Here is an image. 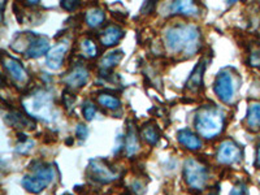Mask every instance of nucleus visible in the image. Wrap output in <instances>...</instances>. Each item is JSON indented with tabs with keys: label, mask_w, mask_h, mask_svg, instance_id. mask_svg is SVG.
<instances>
[{
	"label": "nucleus",
	"mask_w": 260,
	"mask_h": 195,
	"mask_svg": "<svg viewBox=\"0 0 260 195\" xmlns=\"http://www.w3.org/2000/svg\"><path fill=\"white\" fill-rule=\"evenodd\" d=\"M208 195H219V193H217V192H212V193H210V194H208Z\"/></svg>",
	"instance_id": "31"
},
{
	"label": "nucleus",
	"mask_w": 260,
	"mask_h": 195,
	"mask_svg": "<svg viewBox=\"0 0 260 195\" xmlns=\"http://www.w3.org/2000/svg\"><path fill=\"white\" fill-rule=\"evenodd\" d=\"M124 148L128 156H133L139 151V138L135 130L134 125L132 122H129L128 130H126L125 135V143H124Z\"/></svg>",
	"instance_id": "16"
},
{
	"label": "nucleus",
	"mask_w": 260,
	"mask_h": 195,
	"mask_svg": "<svg viewBox=\"0 0 260 195\" xmlns=\"http://www.w3.org/2000/svg\"><path fill=\"white\" fill-rule=\"evenodd\" d=\"M68 51V42H63V43L55 46L50 50V52L47 54V59H46V63H47V67L52 71H58L60 69L61 65H63V60H64V56Z\"/></svg>",
	"instance_id": "11"
},
{
	"label": "nucleus",
	"mask_w": 260,
	"mask_h": 195,
	"mask_svg": "<svg viewBox=\"0 0 260 195\" xmlns=\"http://www.w3.org/2000/svg\"><path fill=\"white\" fill-rule=\"evenodd\" d=\"M167 47L173 54H182L185 57H191L200 48L199 29L194 25L178 24L167 29L164 34Z\"/></svg>",
	"instance_id": "1"
},
{
	"label": "nucleus",
	"mask_w": 260,
	"mask_h": 195,
	"mask_svg": "<svg viewBox=\"0 0 260 195\" xmlns=\"http://www.w3.org/2000/svg\"><path fill=\"white\" fill-rule=\"evenodd\" d=\"M82 113H84L85 118L87 121H91L92 118L95 117V113H96V107L94 105V103L90 100H86L82 104Z\"/></svg>",
	"instance_id": "24"
},
{
	"label": "nucleus",
	"mask_w": 260,
	"mask_h": 195,
	"mask_svg": "<svg viewBox=\"0 0 260 195\" xmlns=\"http://www.w3.org/2000/svg\"><path fill=\"white\" fill-rule=\"evenodd\" d=\"M122 56H124L122 51H112V52L101 57L100 61H99V67H100L101 71H109L121 61Z\"/></svg>",
	"instance_id": "19"
},
{
	"label": "nucleus",
	"mask_w": 260,
	"mask_h": 195,
	"mask_svg": "<svg viewBox=\"0 0 260 195\" xmlns=\"http://www.w3.org/2000/svg\"><path fill=\"white\" fill-rule=\"evenodd\" d=\"M246 194V186L240 184V185H236L233 189H232V192H230L229 195H245Z\"/></svg>",
	"instance_id": "29"
},
{
	"label": "nucleus",
	"mask_w": 260,
	"mask_h": 195,
	"mask_svg": "<svg viewBox=\"0 0 260 195\" xmlns=\"http://www.w3.org/2000/svg\"><path fill=\"white\" fill-rule=\"evenodd\" d=\"M90 73L88 69L84 65H76L69 73L63 78V81L65 82L69 89H81L82 86L87 84Z\"/></svg>",
	"instance_id": "10"
},
{
	"label": "nucleus",
	"mask_w": 260,
	"mask_h": 195,
	"mask_svg": "<svg viewBox=\"0 0 260 195\" xmlns=\"http://www.w3.org/2000/svg\"><path fill=\"white\" fill-rule=\"evenodd\" d=\"M195 128L198 134L206 139H212L221 134L225 128V117L219 108L204 105L196 112Z\"/></svg>",
	"instance_id": "2"
},
{
	"label": "nucleus",
	"mask_w": 260,
	"mask_h": 195,
	"mask_svg": "<svg viewBox=\"0 0 260 195\" xmlns=\"http://www.w3.org/2000/svg\"><path fill=\"white\" fill-rule=\"evenodd\" d=\"M34 145H35V143H34L33 139L25 138L24 141L21 142V143H18V145H17L16 151L18 152V154H24V155L25 154H29V152H30L31 150H33Z\"/></svg>",
	"instance_id": "25"
},
{
	"label": "nucleus",
	"mask_w": 260,
	"mask_h": 195,
	"mask_svg": "<svg viewBox=\"0 0 260 195\" xmlns=\"http://www.w3.org/2000/svg\"><path fill=\"white\" fill-rule=\"evenodd\" d=\"M216 159L219 163L227 165L241 162V159H242V148L233 139H225L219 146Z\"/></svg>",
	"instance_id": "7"
},
{
	"label": "nucleus",
	"mask_w": 260,
	"mask_h": 195,
	"mask_svg": "<svg viewBox=\"0 0 260 195\" xmlns=\"http://www.w3.org/2000/svg\"><path fill=\"white\" fill-rule=\"evenodd\" d=\"M247 128L251 131L260 130V103H251L247 109Z\"/></svg>",
	"instance_id": "18"
},
{
	"label": "nucleus",
	"mask_w": 260,
	"mask_h": 195,
	"mask_svg": "<svg viewBox=\"0 0 260 195\" xmlns=\"http://www.w3.org/2000/svg\"><path fill=\"white\" fill-rule=\"evenodd\" d=\"M81 50L82 54L86 57L92 59V57L98 56V46H96V43H95L92 39H90V38H85L84 41L81 42Z\"/></svg>",
	"instance_id": "23"
},
{
	"label": "nucleus",
	"mask_w": 260,
	"mask_h": 195,
	"mask_svg": "<svg viewBox=\"0 0 260 195\" xmlns=\"http://www.w3.org/2000/svg\"><path fill=\"white\" fill-rule=\"evenodd\" d=\"M25 111L30 117L39 118L42 121H54L55 104L54 97L46 90H37L22 100Z\"/></svg>",
	"instance_id": "3"
},
{
	"label": "nucleus",
	"mask_w": 260,
	"mask_h": 195,
	"mask_svg": "<svg viewBox=\"0 0 260 195\" xmlns=\"http://www.w3.org/2000/svg\"><path fill=\"white\" fill-rule=\"evenodd\" d=\"M1 61H3L4 69L8 72V74H9L10 77H12V80H13L16 84H26L27 80H29V76H27V72L25 71V68L22 67V64H21L20 61L13 59V57L8 56V55L5 54H3Z\"/></svg>",
	"instance_id": "9"
},
{
	"label": "nucleus",
	"mask_w": 260,
	"mask_h": 195,
	"mask_svg": "<svg viewBox=\"0 0 260 195\" xmlns=\"http://www.w3.org/2000/svg\"><path fill=\"white\" fill-rule=\"evenodd\" d=\"M249 64L254 68H260V48L253 50L249 57Z\"/></svg>",
	"instance_id": "26"
},
{
	"label": "nucleus",
	"mask_w": 260,
	"mask_h": 195,
	"mask_svg": "<svg viewBox=\"0 0 260 195\" xmlns=\"http://www.w3.org/2000/svg\"><path fill=\"white\" fill-rule=\"evenodd\" d=\"M238 82L240 80L237 77V74L232 72V69H223L215 80V85H213L215 94L223 103L232 104L236 97L237 89L240 86Z\"/></svg>",
	"instance_id": "5"
},
{
	"label": "nucleus",
	"mask_w": 260,
	"mask_h": 195,
	"mask_svg": "<svg viewBox=\"0 0 260 195\" xmlns=\"http://www.w3.org/2000/svg\"><path fill=\"white\" fill-rule=\"evenodd\" d=\"M257 167L258 168H260V146L259 148H258V152H257Z\"/></svg>",
	"instance_id": "30"
},
{
	"label": "nucleus",
	"mask_w": 260,
	"mask_h": 195,
	"mask_svg": "<svg viewBox=\"0 0 260 195\" xmlns=\"http://www.w3.org/2000/svg\"><path fill=\"white\" fill-rule=\"evenodd\" d=\"M177 139L183 147H186L187 150H191V151H195V150H199L202 147V141L195 133L190 131L189 129H182L177 133Z\"/></svg>",
	"instance_id": "15"
},
{
	"label": "nucleus",
	"mask_w": 260,
	"mask_h": 195,
	"mask_svg": "<svg viewBox=\"0 0 260 195\" xmlns=\"http://www.w3.org/2000/svg\"><path fill=\"white\" fill-rule=\"evenodd\" d=\"M78 5H80V1H69V0H67V1H61V7L64 8V9L69 10V12L75 10Z\"/></svg>",
	"instance_id": "28"
},
{
	"label": "nucleus",
	"mask_w": 260,
	"mask_h": 195,
	"mask_svg": "<svg viewBox=\"0 0 260 195\" xmlns=\"http://www.w3.org/2000/svg\"><path fill=\"white\" fill-rule=\"evenodd\" d=\"M206 69V61L200 60L198 64L194 67L193 72L190 73L187 81H186V89L193 93L199 91L203 86V74Z\"/></svg>",
	"instance_id": "12"
},
{
	"label": "nucleus",
	"mask_w": 260,
	"mask_h": 195,
	"mask_svg": "<svg viewBox=\"0 0 260 195\" xmlns=\"http://www.w3.org/2000/svg\"><path fill=\"white\" fill-rule=\"evenodd\" d=\"M30 175L24 176L21 181L24 189L31 194H39L47 188L54 179V169L42 162H34L30 164Z\"/></svg>",
	"instance_id": "4"
},
{
	"label": "nucleus",
	"mask_w": 260,
	"mask_h": 195,
	"mask_svg": "<svg viewBox=\"0 0 260 195\" xmlns=\"http://www.w3.org/2000/svg\"><path fill=\"white\" fill-rule=\"evenodd\" d=\"M90 171L92 173L95 181H99L101 184H109L118 179V173L113 167L108 164L107 162H103L100 159H95L90 162Z\"/></svg>",
	"instance_id": "8"
},
{
	"label": "nucleus",
	"mask_w": 260,
	"mask_h": 195,
	"mask_svg": "<svg viewBox=\"0 0 260 195\" xmlns=\"http://www.w3.org/2000/svg\"><path fill=\"white\" fill-rule=\"evenodd\" d=\"M141 135L150 146H155L159 142V130L154 125H145V128L141 131Z\"/></svg>",
	"instance_id": "22"
},
{
	"label": "nucleus",
	"mask_w": 260,
	"mask_h": 195,
	"mask_svg": "<svg viewBox=\"0 0 260 195\" xmlns=\"http://www.w3.org/2000/svg\"><path fill=\"white\" fill-rule=\"evenodd\" d=\"M104 18L105 14L100 8H91V9H88L86 12V14H85L86 24H87V26L92 27V29H96V27L100 26L103 24Z\"/></svg>",
	"instance_id": "20"
},
{
	"label": "nucleus",
	"mask_w": 260,
	"mask_h": 195,
	"mask_svg": "<svg viewBox=\"0 0 260 195\" xmlns=\"http://www.w3.org/2000/svg\"><path fill=\"white\" fill-rule=\"evenodd\" d=\"M183 177L190 189L202 192L208 182V171L206 165L202 164L199 160L189 159L183 165Z\"/></svg>",
	"instance_id": "6"
},
{
	"label": "nucleus",
	"mask_w": 260,
	"mask_h": 195,
	"mask_svg": "<svg viewBox=\"0 0 260 195\" xmlns=\"http://www.w3.org/2000/svg\"><path fill=\"white\" fill-rule=\"evenodd\" d=\"M124 37V30L117 25H109L101 31L100 42L104 47H112L121 41Z\"/></svg>",
	"instance_id": "14"
},
{
	"label": "nucleus",
	"mask_w": 260,
	"mask_h": 195,
	"mask_svg": "<svg viewBox=\"0 0 260 195\" xmlns=\"http://www.w3.org/2000/svg\"><path fill=\"white\" fill-rule=\"evenodd\" d=\"M76 135H77L78 138L81 139V141H82V139H86V138H87V135H88L87 128H86L85 125L78 124L77 128H76Z\"/></svg>",
	"instance_id": "27"
},
{
	"label": "nucleus",
	"mask_w": 260,
	"mask_h": 195,
	"mask_svg": "<svg viewBox=\"0 0 260 195\" xmlns=\"http://www.w3.org/2000/svg\"><path fill=\"white\" fill-rule=\"evenodd\" d=\"M98 103L101 107L111 109V111H117L118 108L121 107V101L117 97H113L112 94H107V93H101L98 95Z\"/></svg>",
	"instance_id": "21"
},
{
	"label": "nucleus",
	"mask_w": 260,
	"mask_h": 195,
	"mask_svg": "<svg viewBox=\"0 0 260 195\" xmlns=\"http://www.w3.org/2000/svg\"><path fill=\"white\" fill-rule=\"evenodd\" d=\"M171 12L173 14H183V16H195L199 9L194 1H173L171 4Z\"/></svg>",
	"instance_id": "17"
},
{
	"label": "nucleus",
	"mask_w": 260,
	"mask_h": 195,
	"mask_svg": "<svg viewBox=\"0 0 260 195\" xmlns=\"http://www.w3.org/2000/svg\"><path fill=\"white\" fill-rule=\"evenodd\" d=\"M48 52H50V43H48L47 38L35 37L30 41L25 54L29 59H37V57H41L42 55H46Z\"/></svg>",
	"instance_id": "13"
}]
</instances>
